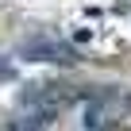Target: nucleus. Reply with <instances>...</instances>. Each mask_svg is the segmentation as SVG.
Segmentation results:
<instances>
[{
    "instance_id": "nucleus-1",
    "label": "nucleus",
    "mask_w": 131,
    "mask_h": 131,
    "mask_svg": "<svg viewBox=\"0 0 131 131\" xmlns=\"http://www.w3.org/2000/svg\"><path fill=\"white\" fill-rule=\"evenodd\" d=\"M19 58H27V62H58V66H73L77 62L73 46H66L58 39H31V42L19 46Z\"/></svg>"
},
{
    "instance_id": "nucleus-2",
    "label": "nucleus",
    "mask_w": 131,
    "mask_h": 131,
    "mask_svg": "<svg viewBox=\"0 0 131 131\" xmlns=\"http://www.w3.org/2000/svg\"><path fill=\"white\" fill-rule=\"evenodd\" d=\"M46 123H50V119H46L42 112H31V116H23V119H16V123H12L8 131H46Z\"/></svg>"
}]
</instances>
